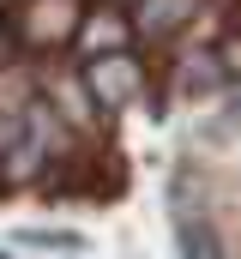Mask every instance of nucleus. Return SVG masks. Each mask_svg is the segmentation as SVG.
Wrapping results in <instances>:
<instances>
[{
  "label": "nucleus",
  "instance_id": "f257e3e1",
  "mask_svg": "<svg viewBox=\"0 0 241 259\" xmlns=\"http://www.w3.org/2000/svg\"><path fill=\"white\" fill-rule=\"evenodd\" d=\"M85 84H91L97 109H127L145 91V72H139V61L127 49H115V55H91L85 61Z\"/></svg>",
  "mask_w": 241,
  "mask_h": 259
},
{
  "label": "nucleus",
  "instance_id": "f03ea898",
  "mask_svg": "<svg viewBox=\"0 0 241 259\" xmlns=\"http://www.w3.org/2000/svg\"><path fill=\"white\" fill-rule=\"evenodd\" d=\"M18 36L24 42H72L78 36V0H30L18 12Z\"/></svg>",
  "mask_w": 241,
  "mask_h": 259
},
{
  "label": "nucleus",
  "instance_id": "7ed1b4c3",
  "mask_svg": "<svg viewBox=\"0 0 241 259\" xmlns=\"http://www.w3.org/2000/svg\"><path fill=\"white\" fill-rule=\"evenodd\" d=\"M85 55H115L133 42V18H120V6H103L91 18H78V36H72Z\"/></svg>",
  "mask_w": 241,
  "mask_h": 259
},
{
  "label": "nucleus",
  "instance_id": "20e7f679",
  "mask_svg": "<svg viewBox=\"0 0 241 259\" xmlns=\"http://www.w3.org/2000/svg\"><path fill=\"white\" fill-rule=\"evenodd\" d=\"M193 18V0H139V30L145 36H169Z\"/></svg>",
  "mask_w": 241,
  "mask_h": 259
},
{
  "label": "nucleus",
  "instance_id": "39448f33",
  "mask_svg": "<svg viewBox=\"0 0 241 259\" xmlns=\"http://www.w3.org/2000/svg\"><path fill=\"white\" fill-rule=\"evenodd\" d=\"M175 241H181V259H223V241L205 217H175Z\"/></svg>",
  "mask_w": 241,
  "mask_h": 259
},
{
  "label": "nucleus",
  "instance_id": "423d86ee",
  "mask_svg": "<svg viewBox=\"0 0 241 259\" xmlns=\"http://www.w3.org/2000/svg\"><path fill=\"white\" fill-rule=\"evenodd\" d=\"M18 247H49V253H85L78 229H18Z\"/></svg>",
  "mask_w": 241,
  "mask_h": 259
},
{
  "label": "nucleus",
  "instance_id": "0eeeda50",
  "mask_svg": "<svg viewBox=\"0 0 241 259\" xmlns=\"http://www.w3.org/2000/svg\"><path fill=\"white\" fill-rule=\"evenodd\" d=\"M217 66H223V78H235V72H241V36H229V42L217 49Z\"/></svg>",
  "mask_w": 241,
  "mask_h": 259
},
{
  "label": "nucleus",
  "instance_id": "6e6552de",
  "mask_svg": "<svg viewBox=\"0 0 241 259\" xmlns=\"http://www.w3.org/2000/svg\"><path fill=\"white\" fill-rule=\"evenodd\" d=\"M0 259H18V253H0Z\"/></svg>",
  "mask_w": 241,
  "mask_h": 259
}]
</instances>
